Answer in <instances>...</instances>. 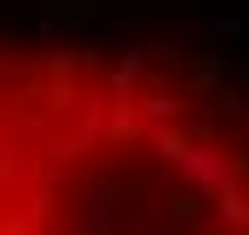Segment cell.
<instances>
[{"label":"cell","mask_w":249,"mask_h":235,"mask_svg":"<svg viewBox=\"0 0 249 235\" xmlns=\"http://www.w3.org/2000/svg\"><path fill=\"white\" fill-rule=\"evenodd\" d=\"M0 235H249V81L175 34L0 14Z\"/></svg>","instance_id":"6da1fadb"}]
</instances>
